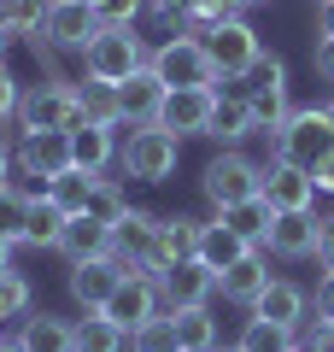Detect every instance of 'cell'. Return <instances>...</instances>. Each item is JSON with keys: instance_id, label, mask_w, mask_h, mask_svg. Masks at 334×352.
I'll use <instances>...</instances> for the list:
<instances>
[{"instance_id": "cell-7", "label": "cell", "mask_w": 334, "mask_h": 352, "mask_svg": "<svg viewBox=\"0 0 334 352\" xmlns=\"http://www.w3.org/2000/svg\"><path fill=\"white\" fill-rule=\"evenodd\" d=\"M147 65L159 71V82L164 88H217V71H211V53H205V41L199 36H164L159 47L147 53Z\"/></svg>"}, {"instance_id": "cell-38", "label": "cell", "mask_w": 334, "mask_h": 352, "mask_svg": "<svg viewBox=\"0 0 334 352\" xmlns=\"http://www.w3.org/2000/svg\"><path fill=\"white\" fill-rule=\"evenodd\" d=\"M100 18V30H135V18L147 12V0H82Z\"/></svg>"}, {"instance_id": "cell-36", "label": "cell", "mask_w": 334, "mask_h": 352, "mask_svg": "<svg viewBox=\"0 0 334 352\" xmlns=\"http://www.w3.org/2000/svg\"><path fill=\"white\" fill-rule=\"evenodd\" d=\"M24 217H30V194L6 182V188H0V241L24 247Z\"/></svg>"}, {"instance_id": "cell-8", "label": "cell", "mask_w": 334, "mask_h": 352, "mask_svg": "<svg viewBox=\"0 0 334 352\" xmlns=\"http://www.w3.org/2000/svg\"><path fill=\"white\" fill-rule=\"evenodd\" d=\"M12 164H18V176H36V188L47 194L53 176L76 170V164H71V129H18Z\"/></svg>"}, {"instance_id": "cell-13", "label": "cell", "mask_w": 334, "mask_h": 352, "mask_svg": "<svg viewBox=\"0 0 334 352\" xmlns=\"http://www.w3.org/2000/svg\"><path fill=\"white\" fill-rule=\"evenodd\" d=\"M194 252H199V217H188V212H164V217H159V235H153L147 276L176 270V264H188Z\"/></svg>"}, {"instance_id": "cell-45", "label": "cell", "mask_w": 334, "mask_h": 352, "mask_svg": "<svg viewBox=\"0 0 334 352\" xmlns=\"http://www.w3.org/2000/svg\"><path fill=\"white\" fill-rule=\"evenodd\" d=\"M317 264H322V270H334V212L317 217Z\"/></svg>"}, {"instance_id": "cell-1", "label": "cell", "mask_w": 334, "mask_h": 352, "mask_svg": "<svg viewBox=\"0 0 334 352\" xmlns=\"http://www.w3.org/2000/svg\"><path fill=\"white\" fill-rule=\"evenodd\" d=\"M176 164H182V135H170V129H159V124H135L118 141V170H124V182L159 188V182L176 176Z\"/></svg>"}, {"instance_id": "cell-32", "label": "cell", "mask_w": 334, "mask_h": 352, "mask_svg": "<svg viewBox=\"0 0 334 352\" xmlns=\"http://www.w3.org/2000/svg\"><path fill=\"white\" fill-rule=\"evenodd\" d=\"M47 6L53 0H0V30H12V36H41V24H47Z\"/></svg>"}, {"instance_id": "cell-52", "label": "cell", "mask_w": 334, "mask_h": 352, "mask_svg": "<svg viewBox=\"0 0 334 352\" xmlns=\"http://www.w3.org/2000/svg\"><path fill=\"white\" fill-rule=\"evenodd\" d=\"M235 6H241V12H252V6H270V0H235Z\"/></svg>"}, {"instance_id": "cell-33", "label": "cell", "mask_w": 334, "mask_h": 352, "mask_svg": "<svg viewBox=\"0 0 334 352\" xmlns=\"http://www.w3.org/2000/svg\"><path fill=\"white\" fill-rule=\"evenodd\" d=\"M30 305H36L30 276H24V270H0V329H6V323H24Z\"/></svg>"}, {"instance_id": "cell-14", "label": "cell", "mask_w": 334, "mask_h": 352, "mask_svg": "<svg viewBox=\"0 0 334 352\" xmlns=\"http://www.w3.org/2000/svg\"><path fill=\"white\" fill-rule=\"evenodd\" d=\"M153 235H159V212H147V206H129V212L111 223V258L124 264V270H147V258H153Z\"/></svg>"}, {"instance_id": "cell-34", "label": "cell", "mask_w": 334, "mask_h": 352, "mask_svg": "<svg viewBox=\"0 0 334 352\" xmlns=\"http://www.w3.org/2000/svg\"><path fill=\"white\" fill-rule=\"evenodd\" d=\"M88 194H94V170H65V176H53L47 182V200L53 206H65V212H88Z\"/></svg>"}, {"instance_id": "cell-16", "label": "cell", "mask_w": 334, "mask_h": 352, "mask_svg": "<svg viewBox=\"0 0 334 352\" xmlns=\"http://www.w3.org/2000/svg\"><path fill=\"white\" fill-rule=\"evenodd\" d=\"M264 252L282 258V264L317 258V212H276L270 235H264Z\"/></svg>"}, {"instance_id": "cell-31", "label": "cell", "mask_w": 334, "mask_h": 352, "mask_svg": "<svg viewBox=\"0 0 334 352\" xmlns=\"http://www.w3.org/2000/svg\"><path fill=\"white\" fill-rule=\"evenodd\" d=\"M235 346H241V352H299V329H282V323H264V317H247Z\"/></svg>"}, {"instance_id": "cell-27", "label": "cell", "mask_w": 334, "mask_h": 352, "mask_svg": "<svg viewBox=\"0 0 334 352\" xmlns=\"http://www.w3.org/2000/svg\"><path fill=\"white\" fill-rule=\"evenodd\" d=\"M124 346H129V335L106 311H82L71 323V352H124Z\"/></svg>"}, {"instance_id": "cell-29", "label": "cell", "mask_w": 334, "mask_h": 352, "mask_svg": "<svg viewBox=\"0 0 334 352\" xmlns=\"http://www.w3.org/2000/svg\"><path fill=\"white\" fill-rule=\"evenodd\" d=\"M18 340H24V352H71V317L30 311L18 323Z\"/></svg>"}, {"instance_id": "cell-41", "label": "cell", "mask_w": 334, "mask_h": 352, "mask_svg": "<svg viewBox=\"0 0 334 352\" xmlns=\"http://www.w3.org/2000/svg\"><path fill=\"white\" fill-rule=\"evenodd\" d=\"M188 12H194V0H147V18L164 24V30H182Z\"/></svg>"}, {"instance_id": "cell-42", "label": "cell", "mask_w": 334, "mask_h": 352, "mask_svg": "<svg viewBox=\"0 0 334 352\" xmlns=\"http://www.w3.org/2000/svg\"><path fill=\"white\" fill-rule=\"evenodd\" d=\"M311 71L334 88V36H317V41H311Z\"/></svg>"}, {"instance_id": "cell-50", "label": "cell", "mask_w": 334, "mask_h": 352, "mask_svg": "<svg viewBox=\"0 0 334 352\" xmlns=\"http://www.w3.org/2000/svg\"><path fill=\"white\" fill-rule=\"evenodd\" d=\"M0 352H24V340H18V335H0Z\"/></svg>"}, {"instance_id": "cell-18", "label": "cell", "mask_w": 334, "mask_h": 352, "mask_svg": "<svg viewBox=\"0 0 334 352\" xmlns=\"http://www.w3.org/2000/svg\"><path fill=\"white\" fill-rule=\"evenodd\" d=\"M164 94H170V88L159 82V71H153V65H141L129 82H118V129L153 124V118H159V106H164Z\"/></svg>"}, {"instance_id": "cell-10", "label": "cell", "mask_w": 334, "mask_h": 352, "mask_svg": "<svg viewBox=\"0 0 334 352\" xmlns=\"http://www.w3.org/2000/svg\"><path fill=\"white\" fill-rule=\"evenodd\" d=\"M100 311H106L111 323L124 329V335H135L141 323H153V317L164 311V300H159V282H153L147 270H129V276L118 282V294H111V300L100 305Z\"/></svg>"}, {"instance_id": "cell-39", "label": "cell", "mask_w": 334, "mask_h": 352, "mask_svg": "<svg viewBox=\"0 0 334 352\" xmlns=\"http://www.w3.org/2000/svg\"><path fill=\"white\" fill-rule=\"evenodd\" d=\"M76 94H82V118H88V124H118V88L82 82Z\"/></svg>"}, {"instance_id": "cell-11", "label": "cell", "mask_w": 334, "mask_h": 352, "mask_svg": "<svg viewBox=\"0 0 334 352\" xmlns=\"http://www.w3.org/2000/svg\"><path fill=\"white\" fill-rule=\"evenodd\" d=\"M211 106H217V88H170L153 124L188 141V135H205L211 129Z\"/></svg>"}, {"instance_id": "cell-20", "label": "cell", "mask_w": 334, "mask_h": 352, "mask_svg": "<svg viewBox=\"0 0 334 352\" xmlns=\"http://www.w3.org/2000/svg\"><path fill=\"white\" fill-rule=\"evenodd\" d=\"M94 30H100V18L88 12L82 0H53V6H47V24H41V41H53L59 53H82Z\"/></svg>"}, {"instance_id": "cell-3", "label": "cell", "mask_w": 334, "mask_h": 352, "mask_svg": "<svg viewBox=\"0 0 334 352\" xmlns=\"http://www.w3.org/2000/svg\"><path fill=\"white\" fill-rule=\"evenodd\" d=\"M264 188V164L252 159L247 147H223L205 159V170H199V194L211 200V212H223V206H241V200H258Z\"/></svg>"}, {"instance_id": "cell-26", "label": "cell", "mask_w": 334, "mask_h": 352, "mask_svg": "<svg viewBox=\"0 0 334 352\" xmlns=\"http://www.w3.org/2000/svg\"><path fill=\"white\" fill-rule=\"evenodd\" d=\"M65 223H71V212H65V206H53L47 194H30L24 247H36V252H53V247H59V235H65Z\"/></svg>"}, {"instance_id": "cell-48", "label": "cell", "mask_w": 334, "mask_h": 352, "mask_svg": "<svg viewBox=\"0 0 334 352\" xmlns=\"http://www.w3.org/2000/svg\"><path fill=\"white\" fill-rule=\"evenodd\" d=\"M6 182H12V147L0 141V188H6Z\"/></svg>"}, {"instance_id": "cell-28", "label": "cell", "mask_w": 334, "mask_h": 352, "mask_svg": "<svg viewBox=\"0 0 334 352\" xmlns=\"http://www.w3.org/2000/svg\"><path fill=\"white\" fill-rule=\"evenodd\" d=\"M217 217V223H229L235 229L241 241H247V247H264V235H270V223H276V212H270V200H241V206H223V212H211Z\"/></svg>"}, {"instance_id": "cell-4", "label": "cell", "mask_w": 334, "mask_h": 352, "mask_svg": "<svg viewBox=\"0 0 334 352\" xmlns=\"http://www.w3.org/2000/svg\"><path fill=\"white\" fill-rule=\"evenodd\" d=\"M199 41H205V53H211L217 88L247 82V76H252V65L264 59V41H258V30L247 24V12H235V18H223V24H211Z\"/></svg>"}, {"instance_id": "cell-30", "label": "cell", "mask_w": 334, "mask_h": 352, "mask_svg": "<svg viewBox=\"0 0 334 352\" xmlns=\"http://www.w3.org/2000/svg\"><path fill=\"white\" fill-rule=\"evenodd\" d=\"M176 323V340H182V352H217V317H211V305H188V311H170Z\"/></svg>"}, {"instance_id": "cell-51", "label": "cell", "mask_w": 334, "mask_h": 352, "mask_svg": "<svg viewBox=\"0 0 334 352\" xmlns=\"http://www.w3.org/2000/svg\"><path fill=\"white\" fill-rule=\"evenodd\" d=\"M6 47H12V30H0V65H6Z\"/></svg>"}, {"instance_id": "cell-12", "label": "cell", "mask_w": 334, "mask_h": 352, "mask_svg": "<svg viewBox=\"0 0 334 352\" xmlns=\"http://www.w3.org/2000/svg\"><path fill=\"white\" fill-rule=\"evenodd\" d=\"M264 200H270V212H317V176L299 170V164H282L270 159L264 164Z\"/></svg>"}, {"instance_id": "cell-6", "label": "cell", "mask_w": 334, "mask_h": 352, "mask_svg": "<svg viewBox=\"0 0 334 352\" xmlns=\"http://www.w3.org/2000/svg\"><path fill=\"white\" fill-rule=\"evenodd\" d=\"M241 94H247V106H252V124H258V135L270 141L276 129H282V118L293 112V82H287L282 53H264V59L252 65V76L241 82Z\"/></svg>"}, {"instance_id": "cell-17", "label": "cell", "mask_w": 334, "mask_h": 352, "mask_svg": "<svg viewBox=\"0 0 334 352\" xmlns=\"http://www.w3.org/2000/svg\"><path fill=\"white\" fill-rule=\"evenodd\" d=\"M118 141H124L118 124H88V118H76V124H71V164H76V170L106 176L111 164H118Z\"/></svg>"}, {"instance_id": "cell-44", "label": "cell", "mask_w": 334, "mask_h": 352, "mask_svg": "<svg viewBox=\"0 0 334 352\" xmlns=\"http://www.w3.org/2000/svg\"><path fill=\"white\" fill-rule=\"evenodd\" d=\"M311 311H317L322 323H334V270H322V276H317V294H311Z\"/></svg>"}, {"instance_id": "cell-15", "label": "cell", "mask_w": 334, "mask_h": 352, "mask_svg": "<svg viewBox=\"0 0 334 352\" xmlns=\"http://www.w3.org/2000/svg\"><path fill=\"white\" fill-rule=\"evenodd\" d=\"M159 300L164 311H188V305H211V294H217V270H205L199 258L176 264V270H159Z\"/></svg>"}, {"instance_id": "cell-9", "label": "cell", "mask_w": 334, "mask_h": 352, "mask_svg": "<svg viewBox=\"0 0 334 352\" xmlns=\"http://www.w3.org/2000/svg\"><path fill=\"white\" fill-rule=\"evenodd\" d=\"M82 118V94L76 82H36L24 88V100H18V129H71Z\"/></svg>"}, {"instance_id": "cell-43", "label": "cell", "mask_w": 334, "mask_h": 352, "mask_svg": "<svg viewBox=\"0 0 334 352\" xmlns=\"http://www.w3.org/2000/svg\"><path fill=\"white\" fill-rule=\"evenodd\" d=\"M18 100H24V88H18V76L0 65V124H6V118H18Z\"/></svg>"}, {"instance_id": "cell-5", "label": "cell", "mask_w": 334, "mask_h": 352, "mask_svg": "<svg viewBox=\"0 0 334 352\" xmlns=\"http://www.w3.org/2000/svg\"><path fill=\"white\" fill-rule=\"evenodd\" d=\"M147 53H153V47H141L135 30H94L88 47L76 53V59H82V76H88V82L118 88V82H129V76L147 65Z\"/></svg>"}, {"instance_id": "cell-53", "label": "cell", "mask_w": 334, "mask_h": 352, "mask_svg": "<svg viewBox=\"0 0 334 352\" xmlns=\"http://www.w3.org/2000/svg\"><path fill=\"white\" fill-rule=\"evenodd\" d=\"M217 352H241V346H235V340H229V346H217Z\"/></svg>"}, {"instance_id": "cell-47", "label": "cell", "mask_w": 334, "mask_h": 352, "mask_svg": "<svg viewBox=\"0 0 334 352\" xmlns=\"http://www.w3.org/2000/svg\"><path fill=\"white\" fill-rule=\"evenodd\" d=\"M311 176H317V194H334V153H329V159H322Z\"/></svg>"}, {"instance_id": "cell-35", "label": "cell", "mask_w": 334, "mask_h": 352, "mask_svg": "<svg viewBox=\"0 0 334 352\" xmlns=\"http://www.w3.org/2000/svg\"><path fill=\"white\" fill-rule=\"evenodd\" d=\"M124 212H129V188L118 182V176H94V194H88V217H100V223H118Z\"/></svg>"}, {"instance_id": "cell-49", "label": "cell", "mask_w": 334, "mask_h": 352, "mask_svg": "<svg viewBox=\"0 0 334 352\" xmlns=\"http://www.w3.org/2000/svg\"><path fill=\"white\" fill-rule=\"evenodd\" d=\"M12 252H18L12 241H0V270H12Z\"/></svg>"}, {"instance_id": "cell-2", "label": "cell", "mask_w": 334, "mask_h": 352, "mask_svg": "<svg viewBox=\"0 0 334 352\" xmlns=\"http://www.w3.org/2000/svg\"><path fill=\"white\" fill-rule=\"evenodd\" d=\"M329 153H334V118H329V106H293V112L282 118V129L270 135V159L299 164V170H317Z\"/></svg>"}, {"instance_id": "cell-19", "label": "cell", "mask_w": 334, "mask_h": 352, "mask_svg": "<svg viewBox=\"0 0 334 352\" xmlns=\"http://www.w3.org/2000/svg\"><path fill=\"white\" fill-rule=\"evenodd\" d=\"M129 270L118 258H88V264H71V276H65V288H71V300L82 305V311H100V305L118 294V282H124Z\"/></svg>"}, {"instance_id": "cell-54", "label": "cell", "mask_w": 334, "mask_h": 352, "mask_svg": "<svg viewBox=\"0 0 334 352\" xmlns=\"http://www.w3.org/2000/svg\"><path fill=\"white\" fill-rule=\"evenodd\" d=\"M329 118H334V100H329Z\"/></svg>"}, {"instance_id": "cell-55", "label": "cell", "mask_w": 334, "mask_h": 352, "mask_svg": "<svg viewBox=\"0 0 334 352\" xmlns=\"http://www.w3.org/2000/svg\"><path fill=\"white\" fill-rule=\"evenodd\" d=\"M311 6H322V0H311Z\"/></svg>"}, {"instance_id": "cell-25", "label": "cell", "mask_w": 334, "mask_h": 352, "mask_svg": "<svg viewBox=\"0 0 334 352\" xmlns=\"http://www.w3.org/2000/svg\"><path fill=\"white\" fill-rule=\"evenodd\" d=\"M247 252H264V247H247V241H241L229 223H217V217H205V223H199V252H194V258L205 264V270H217V276H223V270H229V264H241Z\"/></svg>"}, {"instance_id": "cell-23", "label": "cell", "mask_w": 334, "mask_h": 352, "mask_svg": "<svg viewBox=\"0 0 334 352\" xmlns=\"http://www.w3.org/2000/svg\"><path fill=\"white\" fill-rule=\"evenodd\" d=\"M53 252L65 258V270H71V264H88V258H111V223L76 212L71 223H65V235H59V247H53Z\"/></svg>"}, {"instance_id": "cell-22", "label": "cell", "mask_w": 334, "mask_h": 352, "mask_svg": "<svg viewBox=\"0 0 334 352\" xmlns=\"http://www.w3.org/2000/svg\"><path fill=\"white\" fill-rule=\"evenodd\" d=\"M205 135L223 141V147H241V141L258 135V124H252V106H247V94H241V82L217 88V106H211V129H205Z\"/></svg>"}, {"instance_id": "cell-37", "label": "cell", "mask_w": 334, "mask_h": 352, "mask_svg": "<svg viewBox=\"0 0 334 352\" xmlns=\"http://www.w3.org/2000/svg\"><path fill=\"white\" fill-rule=\"evenodd\" d=\"M129 352H182V340H176V323H170V311H159L153 323H141L135 335H129Z\"/></svg>"}, {"instance_id": "cell-46", "label": "cell", "mask_w": 334, "mask_h": 352, "mask_svg": "<svg viewBox=\"0 0 334 352\" xmlns=\"http://www.w3.org/2000/svg\"><path fill=\"white\" fill-rule=\"evenodd\" d=\"M311 30H317V36H334V0H322L317 12H311Z\"/></svg>"}, {"instance_id": "cell-21", "label": "cell", "mask_w": 334, "mask_h": 352, "mask_svg": "<svg viewBox=\"0 0 334 352\" xmlns=\"http://www.w3.org/2000/svg\"><path fill=\"white\" fill-rule=\"evenodd\" d=\"M270 282H276V276H270V252H247L241 264H229V270L217 276V294H223L229 305H241V311H252L258 294L270 288Z\"/></svg>"}, {"instance_id": "cell-24", "label": "cell", "mask_w": 334, "mask_h": 352, "mask_svg": "<svg viewBox=\"0 0 334 352\" xmlns=\"http://www.w3.org/2000/svg\"><path fill=\"white\" fill-rule=\"evenodd\" d=\"M252 317H264V323H282V329H299V323L311 317V294L299 288V282L276 276L270 288L258 294V305H252Z\"/></svg>"}, {"instance_id": "cell-40", "label": "cell", "mask_w": 334, "mask_h": 352, "mask_svg": "<svg viewBox=\"0 0 334 352\" xmlns=\"http://www.w3.org/2000/svg\"><path fill=\"white\" fill-rule=\"evenodd\" d=\"M299 352H334V323H322L317 311L299 323Z\"/></svg>"}]
</instances>
